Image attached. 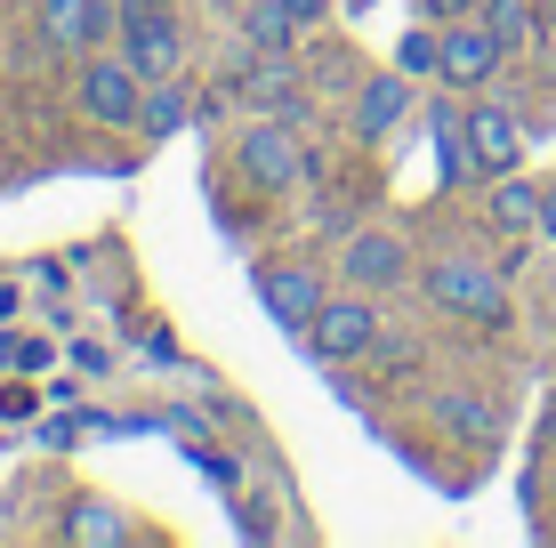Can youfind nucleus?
<instances>
[{
	"label": "nucleus",
	"mask_w": 556,
	"mask_h": 548,
	"mask_svg": "<svg viewBox=\"0 0 556 548\" xmlns=\"http://www.w3.org/2000/svg\"><path fill=\"white\" fill-rule=\"evenodd\" d=\"M541 234L556 242V186H541Z\"/></svg>",
	"instance_id": "obj_23"
},
{
	"label": "nucleus",
	"mask_w": 556,
	"mask_h": 548,
	"mask_svg": "<svg viewBox=\"0 0 556 548\" xmlns=\"http://www.w3.org/2000/svg\"><path fill=\"white\" fill-rule=\"evenodd\" d=\"M122 56L146 81L186 73V25L169 16V0H122Z\"/></svg>",
	"instance_id": "obj_2"
},
{
	"label": "nucleus",
	"mask_w": 556,
	"mask_h": 548,
	"mask_svg": "<svg viewBox=\"0 0 556 548\" xmlns=\"http://www.w3.org/2000/svg\"><path fill=\"white\" fill-rule=\"evenodd\" d=\"M404 113H412V73H379V81H363V98H355V138L379 145Z\"/></svg>",
	"instance_id": "obj_11"
},
{
	"label": "nucleus",
	"mask_w": 556,
	"mask_h": 548,
	"mask_svg": "<svg viewBox=\"0 0 556 548\" xmlns=\"http://www.w3.org/2000/svg\"><path fill=\"white\" fill-rule=\"evenodd\" d=\"M476 16H484V25L501 33V49H508V56H516V49L532 41V0H484V9H476Z\"/></svg>",
	"instance_id": "obj_17"
},
{
	"label": "nucleus",
	"mask_w": 556,
	"mask_h": 548,
	"mask_svg": "<svg viewBox=\"0 0 556 548\" xmlns=\"http://www.w3.org/2000/svg\"><path fill=\"white\" fill-rule=\"evenodd\" d=\"M138 105H146V73L129 56H89L81 65V113L98 129H138Z\"/></svg>",
	"instance_id": "obj_4"
},
{
	"label": "nucleus",
	"mask_w": 556,
	"mask_h": 548,
	"mask_svg": "<svg viewBox=\"0 0 556 548\" xmlns=\"http://www.w3.org/2000/svg\"><path fill=\"white\" fill-rule=\"evenodd\" d=\"M113 25V0H41V33L56 49H98Z\"/></svg>",
	"instance_id": "obj_10"
},
{
	"label": "nucleus",
	"mask_w": 556,
	"mask_h": 548,
	"mask_svg": "<svg viewBox=\"0 0 556 548\" xmlns=\"http://www.w3.org/2000/svg\"><path fill=\"white\" fill-rule=\"evenodd\" d=\"M444 428H459V436H492L501 420H492V411L476 404V395H444Z\"/></svg>",
	"instance_id": "obj_20"
},
{
	"label": "nucleus",
	"mask_w": 556,
	"mask_h": 548,
	"mask_svg": "<svg viewBox=\"0 0 556 548\" xmlns=\"http://www.w3.org/2000/svg\"><path fill=\"white\" fill-rule=\"evenodd\" d=\"M0 178H9V169H0Z\"/></svg>",
	"instance_id": "obj_25"
},
{
	"label": "nucleus",
	"mask_w": 556,
	"mask_h": 548,
	"mask_svg": "<svg viewBox=\"0 0 556 548\" xmlns=\"http://www.w3.org/2000/svg\"><path fill=\"white\" fill-rule=\"evenodd\" d=\"M428 129H435V169H444V186H459V178H476V145H468V113H459V105H444V98H435V113H428Z\"/></svg>",
	"instance_id": "obj_12"
},
{
	"label": "nucleus",
	"mask_w": 556,
	"mask_h": 548,
	"mask_svg": "<svg viewBox=\"0 0 556 548\" xmlns=\"http://www.w3.org/2000/svg\"><path fill=\"white\" fill-rule=\"evenodd\" d=\"M194 98H186V73H162V81H146V105H138V129L146 138H178Z\"/></svg>",
	"instance_id": "obj_13"
},
{
	"label": "nucleus",
	"mask_w": 556,
	"mask_h": 548,
	"mask_svg": "<svg viewBox=\"0 0 556 548\" xmlns=\"http://www.w3.org/2000/svg\"><path fill=\"white\" fill-rule=\"evenodd\" d=\"M339 275H348L355 291H388V282H404V275H412V251H404V234L371 226V234H355L348 251H339Z\"/></svg>",
	"instance_id": "obj_7"
},
{
	"label": "nucleus",
	"mask_w": 556,
	"mask_h": 548,
	"mask_svg": "<svg viewBox=\"0 0 556 548\" xmlns=\"http://www.w3.org/2000/svg\"><path fill=\"white\" fill-rule=\"evenodd\" d=\"M282 9H291L299 25H323V9H331V0H282Z\"/></svg>",
	"instance_id": "obj_22"
},
{
	"label": "nucleus",
	"mask_w": 556,
	"mask_h": 548,
	"mask_svg": "<svg viewBox=\"0 0 556 548\" xmlns=\"http://www.w3.org/2000/svg\"><path fill=\"white\" fill-rule=\"evenodd\" d=\"M419 9H428V25H452V16H476L484 0H419Z\"/></svg>",
	"instance_id": "obj_21"
},
{
	"label": "nucleus",
	"mask_w": 556,
	"mask_h": 548,
	"mask_svg": "<svg viewBox=\"0 0 556 548\" xmlns=\"http://www.w3.org/2000/svg\"><path fill=\"white\" fill-rule=\"evenodd\" d=\"M258 298H266V315H275L282 331H306L323 315V275L315 267H266L258 275Z\"/></svg>",
	"instance_id": "obj_8"
},
{
	"label": "nucleus",
	"mask_w": 556,
	"mask_h": 548,
	"mask_svg": "<svg viewBox=\"0 0 556 548\" xmlns=\"http://www.w3.org/2000/svg\"><path fill=\"white\" fill-rule=\"evenodd\" d=\"M468 145H476V169L501 178V169L525 162V129H516L508 105H468Z\"/></svg>",
	"instance_id": "obj_9"
},
{
	"label": "nucleus",
	"mask_w": 556,
	"mask_h": 548,
	"mask_svg": "<svg viewBox=\"0 0 556 548\" xmlns=\"http://www.w3.org/2000/svg\"><path fill=\"white\" fill-rule=\"evenodd\" d=\"M242 33H251L258 56H282V49H291V33H299V16L282 9V0H251V9H242Z\"/></svg>",
	"instance_id": "obj_15"
},
{
	"label": "nucleus",
	"mask_w": 556,
	"mask_h": 548,
	"mask_svg": "<svg viewBox=\"0 0 556 548\" xmlns=\"http://www.w3.org/2000/svg\"><path fill=\"white\" fill-rule=\"evenodd\" d=\"M306 339H315V355H323V364H355V355L379 339V307H371L363 291H348V298H323V315L306 323Z\"/></svg>",
	"instance_id": "obj_5"
},
{
	"label": "nucleus",
	"mask_w": 556,
	"mask_h": 548,
	"mask_svg": "<svg viewBox=\"0 0 556 548\" xmlns=\"http://www.w3.org/2000/svg\"><path fill=\"white\" fill-rule=\"evenodd\" d=\"M291 65H282V56H266V65L258 73H242V98H251V105H291Z\"/></svg>",
	"instance_id": "obj_18"
},
{
	"label": "nucleus",
	"mask_w": 556,
	"mask_h": 548,
	"mask_svg": "<svg viewBox=\"0 0 556 548\" xmlns=\"http://www.w3.org/2000/svg\"><path fill=\"white\" fill-rule=\"evenodd\" d=\"M65 540H81V548H113V540H129V524H122V508H105V500H73Z\"/></svg>",
	"instance_id": "obj_16"
},
{
	"label": "nucleus",
	"mask_w": 556,
	"mask_h": 548,
	"mask_svg": "<svg viewBox=\"0 0 556 548\" xmlns=\"http://www.w3.org/2000/svg\"><path fill=\"white\" fill-rule=\"evenodd\" d=\"M428 298L444 315H459V323H484V331L508 323V282L492 275L484 258H435L428 267Z\"/></svg>",
	"instance_id": "obj_1"
},
{
	"label": "nucleus",
	"mask_w": 556,
	"mask_h": 548,
	"mask_svg": "<svg viewBox=\"0 0 556 548\" xmlns=\"http://www.w3.org/2000/svg\"><path fill=\"white\" fill-rule=\"evenodd\" d=\"M435 65H444V33H435V25L404 33V49H395V73H435Z\"/></svg>",
	"instance_id": "obj_19"
},
{
	"label": "nucleus",
	"mask_w": 556,
	"mask_h": 548,
	"mask_svg": "<svg viewBox=\"0 0 556 548\" xmlns=\"http://www.w3.org/2000/svg\"><path fill=\"white\" fill-rule=\"evenodd\" d=\"M235 162H242V178H251V186H266V194H291L306 169H315V154L299 145L291 122H251L235 138Z\"/></svg>",
	"instance_id": "obj_3"
},
{
	"label": "nucleus",
	"mask_w": 556,
	"mask_h": 548,
	"mask_svg": "<svg viewBox=\"0 0 556 548\" xmlns=\"http://www.w3.org/2000/svg\"><path fill=\"white\" fill-rule=\"evenodd\" d=\"M501 33H492L484 25V16H452V25H444V65H435V73H444V89H484L492 81V73H501Z\"/></svg>",
	"instance_id": "obj_6"
},
{
	"label": "nucleus",
	"mask_w": 556,
	"mask_h": 548,
	"mask_svg": "<svg viewBox=\"0 0 556 548\" xmlns=\"http://www.w3.org/2000/svg\"><path fill=\"white\" fill-rule=\"evenodd\" d=\"M492 226H508V234L541 226V186H525L516 169H501V186H492Z\"/></svg>",
	"instance_id": "obj_14"
},
{
	"label": "nucleus",
	"mask_w": 556,
	"mask_h": 548,
	"mask_svg": "<svg viewBox=\"0 0 556 548\" xmlns=\"http://www.w3.org/2000/svg\"><path fill=\"white\" fill-rule=\"evenodd\" d=\"M548 484H556V451H548Z\"/></svg>",
	"instance_id": "obj_24"
}]
</instances>
